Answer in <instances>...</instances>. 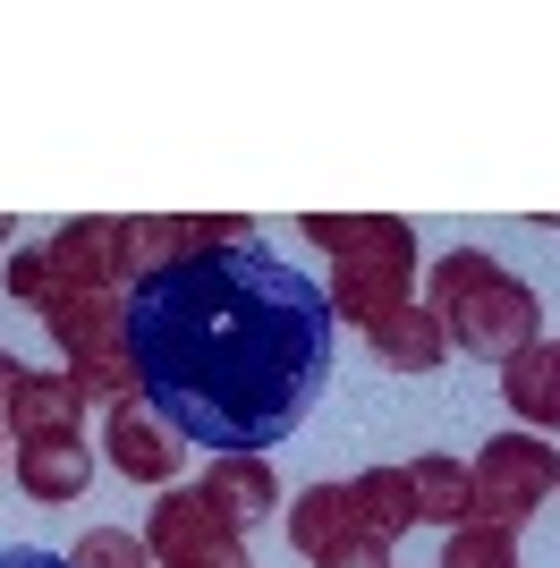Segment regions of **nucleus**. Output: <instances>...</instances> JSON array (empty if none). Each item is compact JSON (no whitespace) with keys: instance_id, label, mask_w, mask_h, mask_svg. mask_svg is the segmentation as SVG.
I'll use <instances>...</instances> for the list:
<instances>
[{"instance_id":"19","label":"nucleus","mask_w":560,"mask_h":568,"mask_svg":"<svg viewBox=\"0 0 560 568\" xmlns=\"http://www.w3.org/2000/svg\"><path fill=\"white\" fill-rule=\"evenodd\" d=\"M170 568H256V560H247V535H221V544L187 551V560H170Z\"/></svg>"},{"instance_id":"3","label":"nucleus","mask_w":560,"mask_h":568,"mask_svg":"<svg viewBox=\"0 0 560 568\" xmlns=\"http://www.w3.org/2000/svg\"><path fill=\"white\" fill-rule=\"evenodd\" d=\"M424 306L442 314L450 332V356H484V365H510L543 339V297L518 272H501L492 255L459 246V255L433 263V281H424Z\"/></svg>"},{"instance_id":"23","label":"nucleus","mask_w":560,"mask_h":568,"mask_svg":"<svg viewBox=\"0 0 560 568\" xmlns=\"http://www.w3.org/2000/svg\"><path fill=\"white\" fill-rule=\"evenodd\" d=\"M9 237H18V230H9V213H0V246H9Z\"/></svg>"},{"instance_id":"12","label":"nucleus","mask_w":560,"mask_h":568,"mask_svg":"<svg viewBox=\"0 0 560 568\" xmlns=\"http://www.w3.org/2000/svg\"><path fill=\"white\" fill-rule=\"evenodd\" d=\"M501 399H510L518 433H543V442L560 433V356H552V339H536L527 356L501 365Z\"/></svg>"},{"instance_id":"17","label":"nucleus","mask_w":560,"mask_h":568,"mask_svg":"<svg viewBox=\"0 0 560 568\" xmlns=\"http://www.w3.org/2000/svg\"><path fill=\"white\" fill-rule=\"evenodd\" d=\"M69 568H153V551H144V535H128V526H93V535H77Z\"/></svg>"},{"instance_id":"7","label":"nucleus","mask_w":560,"mask_h":568,"mask_svg":"<svg viewBox=\"0 0 560 568\" xmlns=\"http://www.w3.org/2000/svg\"><path fill=\"white\" fill-rule=\"evenodd\" d=\"M221 535H238V526L221 518L196 484H170V493L153 500V518H144V551H153V568H170V560H187V551L221 544Z\"/></svg>"},{"instance_id":"14","label":"nucleus","mask_w":560,"mask_h":568,"mask_svg":"<svg viewBox=\"0 0 560 568\" xmlns=\"http://www.w3.org/2000/svg\"><path fill=\"white\" fill-rule=\"evenodd\" d=\"M408 493H417V526H476V484H467V458H442L424 450L417 467H408Z\"/></svg>"},{"instance_id":"2","label":"nucleus","mask_w":560,"mask_h":568,"mask_svg":"<svg viewBox=\"0 0 560 568\" xmlns=\"http://www.w3.org/2000/svg\"><path fill=\"white\" fill-rule=\"evenodd\" d=\"M314 246H323L340 272H331L323 306L331 323H357V332H373L391 306H408L417 297V230L399 213H306L298 221Z\"/></svg>"},{"instance_id":"8","label":"nucleus","mask_w":560,"mask_h":568,"mask_svg":"<svg viewBox=\"0 0 560 568\" xmlns=\"http://www.w3.org/2000/svg\"><path fill=\"white\" fill-rule=\"evenodd\" d=\"M86 484H93V442H86V433L18 442V493H26V500H51V509H69V500H86Z\"/></svg>"},{"instance_id":"24","label":"nucleus","mask_w":560,"mask_h":568,"mask_svg":"<svg viewBox=\"0 0 560 568\" xmlns=\"http://www.w3.org/2000/svg\"><path fill=\"white\" fill-rule=\"evenodd\" d=\"M0 442H9V433H0ZM0 467H9V450H0Z\"/></svg>"},{"instance_id":"10","label":"nucleus","mask_w":560,"mask_h":568,"mask_svg":"<svg viewBox=\"0 0 560 568\" xmlns=\"http://www.w3.org/2000/svg\"><path fill=\"white\" fill-rule=\"evenodd\" d=\"M366 339H373V356H382L391 374H442V365H450V332H442V314L417 306V297H408V306H391Z\"/></svg>"},{"instance_id":"25","label":"nucleus","mask_w":560,"mask_h":568,"mask_svg":"<svg viewBox=\"0 0 560 568\" xmlns=\"http://www.w3.org/2000/svg\"><path fill=\"white\" fill-rule=\"evenodd\" d=\"M552 356H560V339H552Z\"/></svg>"},{"instance_id":"18","label":"nucleus","mask_w":560,"mask_h":568,"mask_svg":"<svg viewBox=\"0 0 560 568\" xmlns=\"http://www.w3.org/2000/svg\"><path fill=\"white\" fill-rule=\"evenodd\" d=\"M9 297H18V306H34V314L60 297V272H51L43 246H18V255H9Z\"/></svg>"},{"instance_id":"5","label":"nucleus","mask_w":560,"mask_h":568,"mask_svg":"<svg viewBox=\"0 0 560 568\" xmlns=\"http://www.w3.org/2000/svg\"><path fill=\"white\" fill-rule=\"evenodd\" d=\"M102 450H111V467L128 475V484H179V467H187V442L144 407V390L137 399H111V416H102Z\"/></svg>"},{"instance_id":"20","label":"nucleus","mask_w":560,"mask_h":568,"mask_svg":"<svg viewBox=\"0 0 560 568\" xmlns=\"http://www.w3.org/2000/svg\"><path fill=\"white\" fill-rule=\"evenodd\" d=\"M314 568H391V544H373V535H349V544L331 551V560H314Z\"/></svg>"},{"instance_id":"16","label":"nucleus","mask_w":560,"mask_h":568,"mask_svg":"<svg viewBox=\"0 0 560 568\" xmlns=\"http://www.w3.org/2000/svg\"><path fill=\"white\" fill-rule=\"evenodd\" d=\"M442 568H518V535L510 526H450Z\"/></svg>"},{"instance_id":"9","label":"nucleus","mask_w":560,"mask_h":568,"mask_svg":"<svg viewBox=\"0 0 560 568\" xmlns=\"http://www.w3.org/2000/svg\"><path fill=\"white\" fill-rule=\"evenodd\" d=\"M196 493L221 509V518L247 535V526H263V518H280V484H272V467H263L256 450H230V458H212L204 475H196Z\"/></svg>"},{"instance_id":"4","label":"nucleus","mask_w":560,"mask_h":568,"mask_svg":"<svg viewBox=\"0 0 560 568\" xmlns=\"http://www.w3.org/2000/svg\"><path fill=\"white\" fill-rule=\"evenodd\" d=\"M467 484H476V526H527L543 500L560 493V450L543 433H492L484 450L467 458Z\"/></svg>"},{"instance_id":"1","label":"nucleus","mask_w":560,"mask_h":568,"mask_svg":"<svg viewBox=\"0 0 560 568\" xmlns=\"http://www.w3.org/2000/svg\"><path fill=\"white\" fill-rule=\"evenodd\" d=\"M331 374V306L272 246H230L137 288V390L212 458L272 450Z\"/></svg>"},{"instance_id":"6","label":"nucleus","mask_w":560,"mask_h":568,"mask_svg":"<svg viewBox=\"0 0 560 568\" xmlns=\"http://www.w3.org/2000/svg\"><path fill=\"white\" fill-rule=\"evenodd\" d=\"M51 272H60V288H102V297H128V237H119V221L86 213V221H60V230L43 237Z\"/></svg>"},{"instance_id":"13","label":"nucleus","mask_w":560,"mask_h":568,"mask_svg":"<svg viewBox=\"0 0 560 568\" xmlns=\"http://www.w3.org/2000/svg\"><path fill=\"white\" fill-rule=\"evenodd\" d=\"M349 535H366V518H357V493H349V484H306V493L289 500V544H298L306 560H331Z\"/></svg>"},{"instance_id":"21","label":"nucleus","mask_w":560,"mask_h":568,"mask_svg":"<svg viewBox=\"0 0 560 568\" xmlns=\"http://www.w3.org/2000/svg\"><path fill=\"white\" fill-rule=\"evenodd\" d=\"M0 568H69V551H26L18 544V551H0Z\"/></svg>"},{"instance_id":"11","label":"nucleus","mask_w":560,"mask_h":568,"mask_svg":"<svg viewBox=\"0 0 560 568\" xmlns=\"http://www.w3.org/2000/svg\"><path fill=\"white\" fill-rule=\"evenodd\" d=\"M9 442H51V433H86V390L69 374H26L9 399Z\"/></svg>"},{"instance_id":"22","label":"nucleus","mask_w":560,"mask_h":568,"mask_svg":"<svg viewBox=\"0 0 560 568\" xmlns=\"http://www.w3.org/2000/svg\"><path fill=\"white\" fill-rule=\"evenodd\" d=\"M18 382H26V365L0 348V425H9V399H18Z\"/></svg>"},{"instance_id":"15","label":"nucleus","mask_w":560,"mask_h":568,"mask_svg":"<svg viewBox=\"0 0 560 568\" xmlns=\"http://www.w3.org/2000/svg\"><path fill=\"white\" fill-rule=\"evenodd\" d=\"M349 493H357V518H366L373 544H399V535L417 526V493H408V467H366Z\"/></svg>"}]
</instances>
